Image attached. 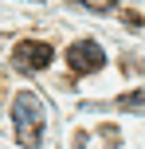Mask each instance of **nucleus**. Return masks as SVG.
I'll list each match as a JSON object with an SVG mask.
<instances>
[{
	"label": "nucleus",
	"instance_id": "nucleus-3",
	"mask_svg": "<svg viewBox=\"0 0 145 149\" xmlns=\"http://www.w3.org/2000/svg\"><path fill=\"white\" fill-rule=\"evenodd\" d=\"M16 63H20V71H43L47 63H51V47L39 43V39H24V43H16Z\"/></svg>",
	"mask_w": 145,
	"mask_h": 149
},
{
	"label": "nucleus",
	"instance_id": "nucleus-1",
	"mask_svg": "<svg viewBox=\"0 0 145 149\" xmlns=\"http://www.w3.org/2000/svg\"><path fill=\"white\" fill-rule=\"evenodd\" d=\"M12 118H16V141L24 149H39L43 141V102L31 90H20L12 102Z\"/></svg>",
	"mask_w": 145,
	"mask_h": 149
},
{
	"label": "nucleus",
	"instance_id": "nucleus-2",
	"mask_svg": "<svg viewBox=\"0 0 145 149\" xmlns=\"http://www.w3.org/2000/svg\"><path fill=\"white\" fill-rule=\"evenodd\" d=\"M67 63H71L75 74H94V71L106 67V51H102L94 39H78V43L67 47Z\"/></svg>",
	"mask_w": 145,
	"mask_h": 149
},
{
	"label": "nucleus",
	"instance_id": "nucleus-4",
	"mask_svg": "<svg viewBox=\"0 0 145 149\" xmlns=\"http://www.w3.org/2000/svg\"><path fill=\"white\" fill-rule=\"evenodd\" d=\"M78 4H86V8H94V12H110V8H114L118 0H78Z\"/></svg>",
	"mask_w": 145,
	"mask_h": 149
}]
</instances>
